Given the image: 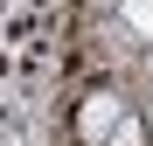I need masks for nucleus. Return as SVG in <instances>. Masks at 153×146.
<instances>
[{
	"mask_svg": "<svg viewBox=\"0 0 153 146\" xmlns=\"http://www.w3.org/2000/svg\"><path fill=\"white\" fill-rule=\"evenodd\" d=\"M146 132H153V111H146Z\"/></svg>",
	"mask_w": 153,
	"mask_h": 146,
	"instance_id": "7ed1b4c3",
	"label": "nucleus"
},
{
	"mask_svg": "<svg viewBox=\"0 0 153 146\" xmlns=\"http://www.w3.org/2000/svg\"><path fill=\"white\" fill-rule=\"evenodd\" d=\"M118 118H125L118 90H84V104H76V139H84V146H105Z\"/></svg>",
	"mask_w": 153,
	"mask_h": 146,
	"instance_id": "f257e3e1",
	"label": "nucleus"
},
{
	"mask_svg": "<svg viewBox=\"0 0 153 146\" xmlns=\"http://www.w3.org/2000/svg\"><path fill=\"white\" fill-rule=\"evenodd\" d=\"M146 139V125H139V118H118V139H105V146H139Z\"/></svg>",
	"mask_w": 153,
	"mask_h": 146,
	"instance_id": "f03ea898",
	"label": "nucleus"
}]
</instances>
